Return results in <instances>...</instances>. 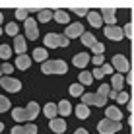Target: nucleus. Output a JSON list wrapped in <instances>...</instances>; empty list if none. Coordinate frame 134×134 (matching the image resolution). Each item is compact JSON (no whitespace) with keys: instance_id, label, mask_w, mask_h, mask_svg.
Wrapping results in <instances>:
<instances>
[{"instance_id":"obj_14","label":"nucleus","mask_w":134,"mask_h":134,"mask_svg":"<svg viewBox=\"0 0 134 134\" xmlns=\"http://www.w3.org/2000/svg\"><path fill=\"white\" fill-rule=\"evenodd\" d=\"M105 115H107L105 119L115 121V122H121V119H122V113H121L119 107H107V109H105Z\"/></svg>"},{"instance_id":"obj_38","label":"nucleus","mask_w":134,"mask_h":134,"mask_svg":"<svg viewBox=\"0 0 134 134\" xmlns=\"http://www.w3.org/2000/svg\"><path fill=\"white\" fill-rule=\"evenodd\" d=\"M12 70H14V66L10 62H4L2 64V74H6V76H12Z\"/></svg>"},{"instance_id":"obj_40","label":"nucleus","mask_w":134,"mask_h":134,"mask_svg":"<svg viewBox=\"0 0 134 134\" xmlns=\"http://www.w3.org/2000/svg\"><path fill=\"white\" fill-rule=\"evenodd\" d=\"M103 51H105V47L101 43H95V47H93V53L95 54H103Z\"/></svg>"},{"instance_id":"obj_20","label":"nucleus","mask_w":134,"mask_h":134,"mask_svg":"<svg viewBox=\"0 0 134 134\" xmlns=\"http://www.w3.org/2000/svg\"><path fill=\"white\" fill-rule=\"evenodd\" d=\"M16 66L20 68V70H25V68L31 66V58L27 57V54H20V57L16 58Z\"/></svg>"},{"instance_id":"obj_36","label":"nucleus","mask_w":134,"mask_h":134,"mask_svg":"<svg viewBox=\"0 0 134 134\" xmlns=\"http://www.w3.org/2000/svg\"><path fill=\"white\" fill-rule=\"evenodd\" d=\"M122 31H124V35H126V37H130V39H134V27H132V24L124 25V27H122Z\"/></svg>"},{"instance_id":"obj_26","label":"nucleus","mask_w":134,"mask_h":134,"mask_svg":"<svg viewBox=\"0 0 134 134\" xmlns=\"http://www.w3.org/2000/svg\"><path fill=\"white\" fill-rule=\"evenodd\" d=\"M57 107H58V113H60L62 117H66V115H70V113H72V105L68 103L66 99H64V101H60V103H58Z\"/></svg>"},{"instance_id":"obj_45","label":"nucleus","mask_w":134,"mask_h":134,"mask_svg":"<svg viewBox=\"0 0 134 134\" xmlns=\"http://www.w3.org/2000/svg\"><path fill=\"white\" fill-rule=\"evenodd\" d=\"M2 130H4V122H0V134H2Z\"/></svg>"},{"instance_id":"obj_3","label":"nucleus","mask_w":134,"mask_h":134,"mask_svg":"<svg viewBox=\"0 0 134 134\" xmlns=\"http://www.w3.org/2000/svg\"><path fill=\"white\" fill-rule=\"evenodd\" d=\"M97 130L99 134H115L121 130V122H115V121H109V119H103V121L97 122Z\"/></svg>"},{"instance_id":"obj_9","label":"nucleus","mask_w":134,"mask_h":134,"mask_svg":"<svg viewBox=\"0 0 134 134\" xmlns=\"http://www.w3.org/2000/svg\"><path fill=\"white\" fill-rule=\"evenodd\" d=\"M103 31H105V35H107V39H111V41H121L124 37L122 27H117V25H107Z\"/></svg>"},{"instance_id":"obj_30","label":"nucleus","mask_w":134,"mask_h":134,"mask_svg":"<svg viewBox=\"0 0 134 134\" xmlns=\"http://www.w3.org/2000/svg\"><path fill=\"white\" fill-rule=\"evenodd\" d=\"M12 105H10V99L6 97V95H0V113H4V111H8Z\"/></svg>"},{"instance_id":"obj_18","label":"nucleus","mask_w":134,"mask_h":134,"mask_svg":"<svg viewBox=\"0 0 134 134\" xmlns=\"http://www.w3.org/2000/svg\"><path fill=\"white\" fill-rule=\"evenodd\" d=\"M87 21H90L93 27H101L103 25V18H101L99 12H90L87 14Z\"/></svg>"},{"instance_id":"obj_6","label":"nucleus","mask_w":134,"mask_h":134,"mask_svg":"<svg viewBox=\"0 0 134 134\" xmlns=\"http://www.w3.org/2000/svg\"><path fill=\"white\" fill-rule=\"evenodd\" d=\"M113 68L117 70V74H124L130 70V64H128L126 57H122V54H115L113 57Z\"/></svg>"},{"instance_id":"obj_25","label":"nucleus","mask_w":134,"mask_h":134,"mask_svg":"<svg viewBox=\"0 0 134 134\" xmlns=\"http://www.w3.org/2000/svg\"><path fill=\"white\" fill-rule=\"evenodd\" d=\"M53 18L58 21V24H68V21H70V16H68V12H64V10H54Z\"/></svg>"},{"instance_id":"obj_7","label":"nucleus","mask_w":134,"mask_h":134,"mask_svg":"<svg viewBox=\"0 0 134 134\" xmlns=\"http://www.w3.org/2000/svg\"><path fill=\"white\" fill-rule=\"evenodd\" d=\"M82 35H84V25H82L80 21L70 24L64 29V37H66V39H74V37H82Z\"/></svg>"},{"instance_id":"obj_2","label":"nucleus","mask_w":134,"mask_h":134,"mask_svg":"<svg viewBox=\"0 0 134 134\" xmlns=\"http://www.w3.org/2000/svg\"><path fill=\"white\" fill-rule=\"evenodd\" d=\"M70 43V39H66L64 35H58V33H47L45 35V45L49 49H57V47H66Z\"/></svg>"},{"instance_id":"obj_16","label":"nucleus","mask_w":134,"mask_h":134,"mask_svg":"<svg viewBox=\"0 0 134 134\" xmlns=\"http://www.w3.org/2000/svg\"><path fill=\"white\" fill-rule=\"evenodd\" d=\"M12 117H14V121H16V122H25V121H27L25 107H16V109H12ZM27 122H29V121H27Z\"/></svg>"},{"instance_id":"obj_21","label":"nucleus","mask_w":134,"mask_h":134,"mask_svg":"<svg viewBox=\"0 0 134 134\" xmlns=\"http://www.w3.org/2000/svg\"><path fill=\"white\" fill-rule=\"evenodd\" d=\"M54 12L53 10H47V8H43V10H39V14H37V20L41 21V24H47L49 20H53Z\"/></svg>"},{"instance_id":"obj_15","label":"nucleus","mask_w":134,"mask_h":134,"mask_svg":"<svg viewBox=\"0 0 134 134\" xmlns=\"http://www.w3.org/2000/svg\"><path fill=\"white\" fill-rule=\"evenodd\" d=\"M51 130L57 132V134H62L64 130H66V122H64V119H53V121L49 122Z\"/></svg>"},{"instance_id":"obj_46","label":"nucleus","mask_w":134,"mask_h":134,"mask_svg":"<svg viewBox=\"0 0 134 134\" xmlns=\"http://www.w3.org/2000/svg\"><path fill=\"white\" fill-rule=\"evenodd\" d=\"M2 20H4V16H2V12H0V24H2Z\"/></svg>"},{"instance_id":"obj_17","label":"nucleus","mask_w":134,"mask_h":134,"mask_svg":"<svg viewBox=\"0 0 134 134\" xmlns=\"http://www.w3.org/2000/svg\"><path fill=\"white\" fill-rule=\"evenodd\" d=\"M25 113H27V121H33L37 115H39V105H37L35 101L27 103V105H25Z\"/></svg>"},{"instance_id":"obj_39","label":"nucleus","mask_w":134,"mask_h":134,"mask_svg":"<svg viewBox=\"0 0 134 134\" xmlns=\"http://www.w3.org/2000/svg\"><path fill=\"white\" fill-rule=\"evenodd\" d=\"M74 14H78V16H87L90 14V10H86V8H72Z\"/></svg>"},{"instance_id":"obj_4","label":"nucleus","mask_w":134,"mask_h":134,"mask_svg":"<svg viewBox=\"0 0 134 134\" xmlns=\"http://www.w3.org/2000/svg\"><path fill=\"white\" fill-rule=\"evenodd\" d=\"M105 101L107 97H103L101 93H84L82 95V103L84 105H95V107H105Z\"/></svg>"},{"instance_id":"obj_19","label":"nucleus","mask_w":134,"mask_h":134,"mask_svg":"<svg viewBox=\"0 0 134 134\" xmlns=\"http://www.w3.org/2000/svg\"><path fill=\"white\" fill-rule=\"evenodd\" d=\"M33 60H37V62H47L49 60V53H47V49H35L33 51Z\"/></svg>"},{"instance_id":"obj_23","label":"nucleus","mask_w":134,"mask_h":134,"mask_svg":"<svg viewBox=\"0 0 134 134\" xmlns=\"http://www.w3.org/2000/svg\"><path fill=\"white\" fill-rule=\"evenodd\" d=\"M122 86H124V78L121 76V74H115L113 76V86H111V90L113 91H122Z\"/></svg>"},{"instance_id":"obj_34","label":"nucleus","mask_w":134,"mask_h":134,"mask_svg":"<svg viewBox=\"0 0 134 134\" xmlns=\"http://www.w3.org/2000/svg\"><path fill=\"white\" fill-rule=\"evenodd\" d=\"M27 12H29V10H25V8H18V10H16V18H18V20H27Z\"/></svg>"},{"instance_id":"obj_27","label":"nucleus","mask_w":134,"mask_h":134,"mask_svg":"<svg viewBox=\"0 0 134 134\" xmlns=\"http://www.w3.org/2000/svg\"><path fill=\"white\" fill-rule=\"evenodd\" d=\"M76 117L78 119H87V117H90V107L84 105V103L78 105V107H76Z\"/></svg>"},{"instance_id":"obj_29","label":"nucleus","mask_w":134,"mask_h":134,"mask_svg":"<svg viewBox=\"0 0 134 134\" xmlns=\"http://www.w3.org/2000/svg\"><path fill=\"white\" fill-rule=\"evenodd\" d=\"M91 82H93V74H91V72H82V74H80V84L90 86Z\"/></svg>"},{"instance_id":"obj_49","label":"nucleus","mask_w":134,"mask_h":134,"mask_svg":"<svg viewBox=\"0 0 134 134\" xmlns=\"http://www.w3.org/2000/svg\"><path fill=\"white\" fill-rule=\"evenodd\" d=\"M2 31H4V29H0V35H2Z\"/></svg>"},{"instance_id":"obj_5","label":"nucleus","mask_w":134,"mask_h":134,"mask_svg":"<svg viewBox=\"0 0 134 134\" xmlns=\"http://www.w3.org/2000/svg\"><path fill=\"white\" fill-rule=\"evenodd\" d=\"M0 86H2L6 91H12V93H16V91L21 90V82L16 80V78H10V76H2L0 78Z\"/></svg>"},{"instance_id":"obj_12","label":"nucleus","mask_w":134,"mask_h":134,"mask_svg":"<svg viewBox=\"0 0 134 134\" xmlns=\"http://www.w3.org/2000/svg\"><path fill=\"white\" fill-rule=\"evenodd\" d=\"M25 49H27V45H25V35L14 37V51H16L18 54H25Z\"/></svg>"},{"instance_id":"obj_31","label":"nucleus","mask_w":134,"mask_h":134,"mask_svg":"<svg viewBox=\"0 0 134 134\" xmlns=\"http://www.w3.org/2000/svg\"><path fill=\"white\" fill-rule=\"evenodd\" d=\"M18 29H20V27H18L16 24H8L6 27H4V31H6L8 35H14V37H18L20 33H18Z\"/></svg>"},{"instance_id":"obj_41","label":"nucleus","mask_w":134,"mask_h":134,"mask_svg":"<svg viewBox=\"0 0 134 134\" xmlns=\"http://www.w3.org/2000/svg\"><path fill=\"white\" fill-rule=\"evenodd\" d=\"M101 72L103 74H113V66H111V64H103V66H101Z\"/></svg>"},{"instance_id":"obj_44","label":"nucleus","mask_w":134,"mask_h":134,"mask_svg":"<svg viewBox=\"0 0 134 134\" xmlns=\"http://www.w3.org/2000/svg\"><path fill=\"white\" fill-rule=\"evenodd\" d=\"M128 84H132V87H134V74H132V76H128Z\"/></svg>"},{"instance_id":"obj_10","label":"nucleus","mask_w":134,"mask_h":134,"mask_svg":"<svg viewBox=\"0 0 134 134\" xmlns=\"http://www.w3.org/2000/svg\"><path fill=\"white\" fill-rule=\"evenodd\" d=\"M99 14H101V18H103V21L107 25H115V21H117V12H115L113 8H103Z\"/></svg>"},{"instance_id":"obj_37","label":"nucleus","mask_w":134,"mask_h":134,"mask_svg":"<svg viewBox=\"0 0 134 134\" xmlns=\"http://www.w3.org/2000/svg\"><path fill=\"white\" fill-rule=\"evenodd\" d=\"M91 62H93L97 68H101V66H103V54H95V57H91Z\"/></svg>"},{"instance_id":"obj_8","label":"nucleus","mask_w":134,"mask_h":134,"mask_svg":"<svg viewBox=\"0 0 134 134\" xmlns=\"http://www.w3.org/2000/svg\"><path fill=\"white\" fill-rule=\"evenodd\" d=\"M25 37L29 41H35L37 37H39V29H37V21L35 20H31V18H27L25 20Z\"/></svg>"},{"instance_id":"obj_33","label":"nucleus","mask_w":134,"mask_h":134,"mask_svg":"<svg viewBox=\"0 0 134 134\" xmlns=\"http://www.w3.org/2000/svg\"><path fill=\"white\" fill-rule=\"evenodd\" d=\"M97 93H101L103 97H109V93H111V86L101 84V86H99V90H97Z\"/></svg>"},{"instance_id":"obj_32","label":"nucleus","mask_w":134,"mask_h":134,"mask_svg":"<svg viewBox=\"0 0 134 134\" xmlns=\"http://www.w3.org/2000/svg\"><path fill=\"white\" fill-rule=\"evenodd\" d=\"M70 95H74V97H82V84H74L70 86Z\"/></svg>"},{"instance_id":"obj_43","label":"nucleus","mask_w":134,"mask_h":134,"mask_svg":"<svg viewBox=\"0 0 134 134\" xmlns=\"http://www.w3.org/2000/svg\"><path fill=\"white\" fill-rule=\"evenodd\" d=\"M74 134H90V132H87V130H86V128H78V130H76V132H74Z\"/></svg>"},{"instance_id":"obj_47","label":"nucleus","mask_w":134,"mask_h":134,"mask_svg":"<svg viewBox=\"0 0 134 134\" xmlns=\"http://www.w3.org/2000/svg\"><path fill=\"white\" fill-rule=\"evenodd\" d=\"M132 27H134V10H132Z\"/></svg>"},{"instance_id":"obj_24","label":"nucleus","mask_w":134,"mask_h":134,"mask_svg":"<svg viewBox=\"0 0 134 134\" xmlns=\"http://www.w3.org/2000/svg\"><path fill=\"white\" fill-rule=\"evenodd\" d=\"M45 115H47V117L51 119V121H53V119H57V113H58V107H57V103H47L45 105Z\"/></svg>"},{"instance_id":"obj_1","label":"nucleus","mask_w":134,"mask_h":134,"mask_svg":"<svg viewBox=\"0 0 134 134\" xmlns=\"http://www.w3.org/2000/svg\"><path fill=\"white\" fill-rule=\"evenodd\" d=\"M68 64L60 60V58H54V60H47L41 64V72L43 74H66Z\"/></svg>"},{"instance_id":"obj_42","label":"nucleus","mask_w":134,"mask_h":134,"mask_svg":"<svg viewBox=\"0 0 134 134\" xmlns=\"http://www.w3.org/2000/svg\"><path fill=\"white\" fill-rule=\"evenodd\" d=\"M91 74H93V78H99V80H103V72H101V68H95Z\"/></svg>"},{"instance_id":"obj_11","label":"nucleus","mask_w":134,"mask_h":134,"mask_svg":"<svg viewBox=\"0 0 134 134\" xmlns=\"http://www.w3.org/2000/svg\"><path fill=\"white\" fill-rule=\"evenodd\" d=\"M12 134H37V126L33 122H27L25 126H14Z\"/></svg>"},{"instance_id":"obj_28","label":"nucleus","mask_w":134,"mask_h":134,"mask_svg":"<svg viewBox=\"0 0 134 134\" xmlns=\"http://www.w3.org/2000/svg\"><path fill=\"white\" fill-rule=\"evenodd\" d=\"M12 47L10 45H0V58L2 60H10V57H12Z\"/></svg>"},{"instance_id":"obj_48","label":"nucleus","mask_w":134,"mask_h":134,"mask_svg":"<svg viewBox=\"0 0 134 134\" xmlns=\"http://www.w3.org/2000/svg\"><path fill=\"white\" fill-rule=\"evenodd\" d=\"M0 78H2V64H0Z\"/></svg>"},{"instance_id":"obj_35","label":"nucleus","mask_w":134,"mask_h":134,"mask_svg":"<svg viewBox=\"0 0 134 134\" xmlns=\"http://www.w3.org/2000/svg\"><path fill=\"white\" fill-rule=\"evenodd\" d=\"M128 99H130V95H128L126 91H119V95H117L119 103H128Z\"/></svg>"},{"instance_id":"obj_22","label":"nucleus","mask_w":134,"mask_h":134,"mask_svg":"<svg viewBox=\"0 0 134 134\" xmlns=\"http://www.w3.org/2000/svg\"><path fill=\"white\" fill-rule=\"evenodd\" d=\"M82 39V45H86V47H90V49H93L95 47V37H93V33H87V31H84V35L80 37Z\"/></svg>"},{"instance_id":"obj_13","label":"nucleus","mask_w":134,"mask_h":134,"mask_svg":"<svg viewBox=\"0 0 134 134\" xmlns=\"http://www.w3.org/2000/svg\"><path fill=\"white\" fill-rule=\"evenodd\" d=\"M72 62H74V66L84 68V66H87V62H91V57L87 53H80V54H76V57L72 58Z\"/></svg>"}]
</instances>
